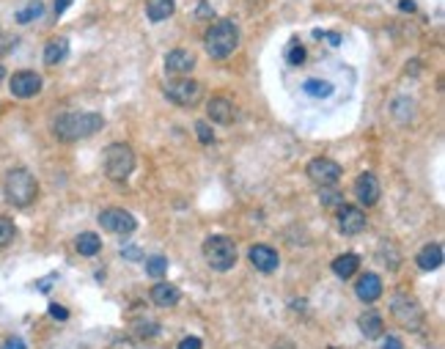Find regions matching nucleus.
<instances>
[{"label":"nucleus","instance_id":"obj_1","mask_svg":"<svg viewBox=\"0 0 445 349\" xmlns=\"http://www.w3.org/2000/svg\"><path fill=\"white\" fill-rule=\"evenodd\" d=\"M105 127V118L94 110H74V113H63L55 118L52 129L61 140L72 143V140H80V138H88L94 132H99Z\"/></svg>","mask_w":445,"mask_h":349},{"label":"nucleus","instance_id":"obj_2","mask_svg":"<svg viewBox=\"0 0 445 349\" xmlns=\"http://www.w3.org/2000/svg\"><path fill=\"white\" fill-rule=\"evenodd\" d=\"M3 193L14 207H30L39 195V184L28 168H11L3 179Z\"/></svg>","mask_w":445,"mask_h":349},{"label":"nucleus","instance_id":"obj_3","mask_svg":"<svg viewBox=\"0 0 445 349\" xmlns=\"http://www.w3.org/2000/svg\"><path fill=\"white\" fill-rule=\"evenodd\" d=\"M204 47H207V52L212 55V58H228L236 47H239V28H236V22H231V19H218L209 30H207V36H204Z\"/></svg>","mask_w":445,"mask_h":349},{"label":"nucleus","instance_id":"obj_4","mask_svg":"<svg viewBox=\"0 0 445 349\" xmlns=\"http://www.w3.org/2000/svg\"><path fill=\"white\" fill-rule=\"evenodd\" d=\"M102 157H105L102 160L105 162V173L113 182H124L135 171V151L127 143H110Z\"/></svg>","mask_w":445,"mask_h":349},{"label":"nucleus","instance_id":"obj_5","mask_svg":"<svg viewBox=\"0 0 445 349\" xmlns=\"http://www.w3.org/2000/svg\"><path fill=\"white\" fill-rule=\"evenodd\" d=\"M391 314H393V319L399 322V328H404V330H421V325H424V308H421V303H418L413 295H407V292L393 295V300H391Z\"/></svg>","mask_w":445,"mask_h":349},{"label":"nucleus","instance_id":"obj_6","mask_svg":"<svg viewBox=\"0 0 445 349\" xmlns=\"http://www.w3.org/2000/svg\"><path fill=\"white\" fill-rule=\"evenodd\" d=\"M204 259H207V264H209L212 270L228 273V270L236 264V245H234L228 237L215 234V237H209V240L204 242Z\"/></svg>","mask_w":445,"mask_h":349},{"label":"nucleus","instance_id":"obj_7","mask_svg":"<svg viewBox=\"0 0 445 349\" xmlns=\"http://www.w3.org/2000/svg\"><path fill=\"white\" fill-rule=\"evenodd\" d=\"M165 96L179 107H193L201 102V85L190 77H176L165 85Z\"/></svg>","mask_w":445,"mask_h":349},{"label":"nucleus","instance_id":"obj_8","mask_svg":"<svg viewBox=\"0 0 445 349\" xmlns=\"http://www.w3.org/2000/svg\"><path fill=\"white\" fill-rule=\"evenodd\" d=\"M341 173H344L341 165L335 160H330V157H316V160L308 162V179L313 184H319V187H335Z\"/></svg>","mask_w":445,"mask_h":349},{"label":"nucleus","instance_id":"obj_9","mask_svg":"<svg viewBox=\"0 0 445 349\" xmlns=\"http://www.w3.org/2000/svg\"><path fill=\"white\" fill-rule=\"evenodd\" d=\"M99 223H102V229L110 231V234H132V231L138 229L135 215H130V212H124V209H105V212L99 215Z\"/></svg>","mask_w":445,"mask_h":349},{"label":"nucleus","instance_id":"obj_10","mask_svg":"<svg viewBox=\"0 0 445 349\" xmlns=\"http://www.w3.org/2000/svg\"><path fill=\"white\" fill-rule=\"evenodd\" d=\"M8 88L17 99H30L41 91V77L36 72H17L11 80H8Z\"/></svg>","mask_w":445,"mask_h":349},{"label":"nucleus","instance_id":"obj_11","mask_svg":"<svg viewBox=\"0 0 445 349\" xmlns=\"http://www.w3.org/2000/svg\"><path fill=\"white\" fill-rule=\"evenodd\" d=\"M366 226H369V220H366V215L358 207H341L338 209V229H341V234L358 237V234L366 231Z\"/></svg>","mask_w":445,"mask_h":349},{"label":"nucleus","instance_id":"obj_12","mask_svg":"<svg viewBox=\"0 0 445 349\" xmlns=\"http://www.w3.org/2000/svg\"><path fill=\"white\" fill-rule=\"evenodd\" d=\"M247 259L258 273H275L280 267V256H278V251L272 245H253Z\"/></svg>","mask_w":445,"mask_h":349},{"label":"nucleus","instance_id":"obj_13","mask_svg":"<svg viewBox=\"0 0 445 349\" xmlns=\"http://www.w3.org/2000/svg\"><path fill=\"white\" fill-rule=\"evenodd\" d=\"M196 69V55L190 50H174L165 55V72L174 77H187Z\"/></svg>","mask_w":445,"mask_h":349},{"label":"nucleus","instance_id":"obj_14","mask_svg":"<svg viewBox=\"0 0 445 349\" xmlns=\"http://www.w3.org/2000/svg\"><path fill=\"white\" fill-rule=\"evenodd\" d=\"M380 182H377V176L374 173H360L358 176V182H355V195H358V201L360 204H366V207H374L377 201H380Z\"/></svg>","mask_w":445,"mask_h":349},{"label":"nucleus","instance_id":"obj_15","mask_svg":"<svg viewBox=\"0 0 445 349\" xmlns=\"http://www.w3.org/2000/svg\"><path fill=\"white\" fill-rule=\"evenodd\" d=\"M207 113H209V121H215V124H220V127L234 124V118H236V107H234V102H231V99H225V96H215V99H209Z\"/></svg>","mask_w":445,"mask_h":349},{"label":"nucleus","instance_id":"obj_16","mask_svg":"<svg viewBox=\"0 0 445 349\" xmlns=\"http://www.w3.org/2000/svg\"><path fill=\"white\" fill-rule=\"evenodd\" d=\"M355 295H358L363 303H377V300L382 297V278L374 275V273L360 275V281L355 284Z\"/></svg>","mask_w":445,"mask_h":349},{"label":"nucleus","instance_id":"obj_17","mask_svg":"<svg viewBox=\"0 0 445 349\" xmlns=\"http://www.w3.org/2000/svg\"><path fill=\"white\" fill-rule=\"evenodd\" d=\"M418 267L424 273H435L443 267V245L440 242H429L424 245V251L418 253Z\"/></svg>","mask_w":445,"mask_h":349},{"label":"nucleus","instance_id":"obj_18","mask_svg":"<svg viewBox=\"0 0 445 349\" xmlns=\"http://www.w3.org/2000/svg\"><path fill=\"white\" fill-rule=\"evenodd\" d=\"M152 300L160 308H174L182 300V292L174 284H157V286H152Z\"/></svg>","mask_w":445,"mask_h":349},{"label":"nucleus","instance_id":"obj_19","mask_svg":"<svg viewBox=\"0 0 445 349\" xmlns=\"http://www.w3.org/2000/svg\"><path fill=\"white\" fill-rule=\"evenodd\" d=\"M358 328H360V333H363L366 339H380V336L385 333V322H382V317H380L377 311H366V314L358 319Z\"/></svg>","mask_w":445,"mask_h":349},{"label":"nucleus","instance_id":"obj_20","mask_svg":"<svg viewBox=\"0 0 445 349\" xmlns=\"http://www.w3.org/2000/svg\"><path fill=\"white\" fill-rule=\"evenodd\" d=\"M176 11V0H146V17L152 22H163Z\"/></svg>","mask_w":445,"mask_h":349},{"label":"nucleus","instance_id":"obj_21","mask_svg":"<svg viewBox=\"0 0 445 349\" xmlns=\"http://www.w3.org/2000/svg\"><path fill=\"white\" fill-rule=\"evenodd\" d=\"M66 55H69V41H66V39H52V41H47V47H44V63H47V66L61 63Z\"/></svg>","mask_w":445,"mask_h":349},{"label":"nucleus","instance_id":"obj_22","mask_svg":"<svg viewBox=\"0 0 445 349\" xmlns=\"http://www.w3.org/2000/svg\"><path fill=\"white\" fill-rule=\"evenodd\" d=\"M74 248L80 256H96L102 251V240L94 234V231H83L77 240H74Z\"/></svg>","mask_w":445,"mask_h":349},{"label":"nucleus","instance_id":"obj_23","mask_svg":"<svg viewBox=\"0 0 445 349\" xmlns=\"http://www.w3.org/2000/svg\"><path fill=\"white\" fill-rule=\"evenodd\" d=\"M358 267H360V259L355 256V253H344V256H338L335 262H333V273L338 275V278H352L355 273H358Z\"/></svg>","mask_w":445,"mask_h":349},{"label":"nucleus","instance_id":"obj_24","mask_svg":"<svg viewBox=\"0 0 445 349\" xmlns=\"http://www.w3.org/2000/svg\"><path fill=\"white\" fill-rule=\"evenodd\" d=\"M302 91L308 96H313V99H330L333 96V83H327V80H308L302 85Z\"/></svg>","mask_w":445,"mask_h":349},{"label":"nucleus","instance_id":"obj_25","mask_svg":"<svg viewBox=\"0 0 445 349\" xmlns=\"http://www.w3.org/2000/svg\"><path fill=\"white\" fill-rule=\"evenodd\" d=\"M41 14H44V3H41V0H30L25 8L17 11V22H19V25H28V22L39 19Z\"/></svg>","mask_w":445,"mask_h":349},{"label":"nucleus","instance_id":"obj_26","mask_svg":"<svg viewBox=\"0 0 445 349\" xmlns=\"http://www.w3.org/2000/svg\"><path fill=\"white\" fill-rule=\"evenodd\" d=\"M165 273H168V259H165V256H149V259H146V275L163 278Z\"/></svg>","mask_w":445,"mask_h":349},{"label":"nucleus","instance_id":"obj_27","mask_svg":"<svg viewBox=\"0 0 445 349\" xmlns=\"http://www.w3.org/2000/svg\"><path fill=\"white\" fill-rule=\"evenodd\" d=\"M344 198L335 193V190H330V187H322V193H319V204L322 207H338Z\"/></svg>","mask_w":445,"mask_h":349},{"label":"nucleus","instance_id":"obj_28","mask_svg":"<svg viewBox=\"0 0 445 349\" xmlns=\"http://www.w3.org/2000/svg\"><path fill=\"white\" fill-rule=\"evenodd\" d=\"M14 240V223L8 218H0V248H6Z\"/></svg>","mask_w":445,"mask_h":349},{"label":"nucleus","instance_id":"obj_29","mask_svg":"<svg viewBox=\"0 0 445 349\" xmlns=\"http://www.w3.org/2000/svg\"><path fill=\"white\" fill-rule=\"evenodd\" d=\"M302 61H305V47L297 44V41H291V44H289V63H291V66H300Z\"/></svg>","mask_w":445,"mask_h":349},{"label":"nucleus","instance_id":"obj_30","mask_svg":"<svg viewBox=\"0 0 445 349\" xmlns=\"http://www.w3.org/2000/svg\"><path fill=\"white\" fill-rule=\"evenodd\" d=\"M196 132H198V140H201V143H212V140H215L212 127H209L207 121H198V124H196Z\"/></svg>","mask_w":445,"mask_h":349},{"label":"nucleus","instance_id":"obj_31","mask_svg":"<svg viewBox=\"0 0 445 349\" xmlns=\"http://www.w3.org/2000/svg\"><path fill=\"white\" fill-rule=\"evenodd\" d=\"M50 317H52V319H58V322H66V319H69V311H66L63 306L52 303V306H50Z\"/></svg>","mask_w":445,"mask_h":349},{"label":"nucleus","instance_id":"obj_32","mask_svg":"<svg viewBox=\"0 0 445 349\" xmlns=\"http://www.w3.org/2000/svg\"><path fill=\"white\" fill-rule=\"evenodd\" d=\"M204 344H201V339H196V336H187V339H182L179 341V347L176 349H201Z\"/></svg>","mask_w":445,"mask_h":349},{"label":"nucleus","instance_id":"obj_33","mask_svg":"<svg viewBox=\"0 0 445 349\" xmlns=\"http://www.w3.org/2000/svg\"><path fill=\"white\" fill-rule=\"evenodd\" d=\"M382 349H404V344H402L396 336H388V339H385V344H382Z\"/></svg>","mask_w":445,"mask_h":349},{"label":"nucleus","instance_id":"obj_34","mask_svg":"<svg viewBox=\"0 0 445 349\" xmlns=\"http://www.w3.org/2000/svg\"><path fill=\"white\" fill-rule=\"evenodd\" d=\"M3 349H28V347H25V341H22V339H17V336H14V339H8V341L3 344Z\"/></svg>","mask_w":445,"mask_h":349},{"label":"nucleus","instance_id":"obj_35","mask_svg":"<svg viewBox=\"0 0 445 349\" xmlns=\"http://www.w3.org/2000/svg\"><path fill=\"white\" fill-rule=\"evenodd\" d=\"M121 256H127V259H141V251H138V248H121Z\"/></svg>","mask_w":445,"mask_h":349},{"label":"nucleus","instance_id":"obj_36","mask_svg":"<svg viewBox=\"0 0 445 349\" xmlns=\"http://www.w3.org/2000/svg\"><path fill=\"white\" fill-rule=\"evenodd\" d=\"M69 6H72V0H55V14L61 17V14H63Z\"/></svg>","mask_w":445,"mask_h":349},{"label":"nucleus","instance_id":"obj_37","mask_svg":"<svg viewBox=\"0 0 445 349\" xmlns=\"http://www.w3.org/2000/svg\"><path fill=\"white\" fill-rule=\"evenodd\" d=\"M399 8H402V11H415V3H413V0H402Z\"/></svg>","mask_w":445,"mask_h":349},{"label":"nucleus","instance_id":"obj_38","mask_svg":"<svg viewBox=\"0 0 445 349\" xmlns=\"http://www.w3.org/2000/svg\"><path fill=\"white\" fill-rule=\"evenodd\" d=\"M198 14H201V17H207V14H209V6H207V0H204V3L198 6Z\"/></svg>","mask_w":445,"mask_h":349},{"label":"nucleus","instance_id":"obj_39","mask_svg":"<svg viewBox=\"0 0 445 349\" xmlns=\"http://www.w3.org/2000/svg\"><path fill=\"white\" fill-rule=\"evenodd\" d=\"M3 77H6V69H3V66H0V83H3Z\"/></svg>","mask_w":445,"mask_h":349}]
</instances>
